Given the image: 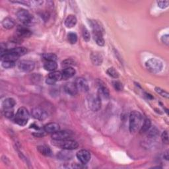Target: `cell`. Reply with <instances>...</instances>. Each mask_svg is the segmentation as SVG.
<instances>
[{
    "instance_id": "6da1fadb",
    "label": "cell",
    "mask_w": 169,
    "mask_h": 169,
    "mask_svg": "<svg viewBox=\"0 0 169 169\" xmlns=\"http://www.w3.org/2000/svg\"><path fill=\"white\" fill-rule=\"evenodd\" d=\"M143 118L141 114L138 111H132L129 114V129L131 134H135L137 131H140L143 122Z\"/></svg>"
},
{
    "instance_id": "7a4b0ae2",
    "label": "cell",
    "mask_w": 169,
    "mask_h": 169,
    "mask_svg": "<svg viewBox=\"0 0 169 169\" xmlns=\"http://www.w3.org/2000/svg\"><path fill=\"white\" fill-rule=\"evenodd\" d=\"M29 119V113L27 109L24 107H21L18 109L15 116L14 121L21 126H24L27 124Z\"/></svg>"
},
{
    "instance_id": "3957f363",
    "label": "cell",
    "mask_w": 169,
    "mask_h": 169,
    "mask_svg": "<svg viewBox=\"0 0 169 169\" xmlns=\"http://www.w3.org/2000/svg\"><path fill=\"white\" fill-rule=\"evenodd\" d=\"M52 144L54 146L67 150H73L79 147V143L76 141L69 139L64 140H54Z\"/></svg>"
},
{
    "instance_id": "277c9868",
    "label": "cell",
    "mask_w": 169,
    "mask_h": 169,
    "mask_svg": "<svg viewBox=\"0 0 169 169\" xmlns=\"http://www.w3.org/2000/svg\"><path fill=\"white\" fill-rule=\"evenodd\" d=\"M145 67L150 72L153 73H158L162 71L163 64L159 60L151 58L145 62Z\"/></svg>"
},
{
    "instance_id": "5b68a950",
    "label": "cell",
    "mask_w": 169,
    "mask_h": 169,
    "mask_svg": "<svg viewBox=\"0 0 169 169\" xmlns=\"http://www.w3.org/2000/svg\"><path fill=\"white\" fill-rule=\"evenodd\" d=\"M89 108L93 112H97L101 108V100L98 96L91 95L87 98Z\"/></svg>"
},
{
    "instance_id": "8992f818",
    "label": "cell",
    "mask_w": 169,
    "mask_h": 169,
    "mask_svg": "<svg viewBox=\"0 0 169 169\" xmlns=\"http://www.w3.org/2000/svg\"><path fill=\"white\" fill-rule=\"evenodd\" d=\"M73 135V131L70 130H59L57 132L52 134V138L53 139V140H64L71 138Z\"/></svg>"
},
{
    "instance_id": "52a82bcc",
    "label": "cell",
    "mask_w": 169,
    "mask_h": 169,
    "mask_svg": "<svg viewBox=\"0 0 169 169\" xmlns=\"http://www.w3.org/2000/svg\"><path fill=\"white\" fill-rule=\"evenodd\" d=\"M31 114L34 118L38 120H45L48 117V113L47 111L40 107L34 108L31 111Z\"/></svg>"
},
{
    "instance_id": "ba28073f",
    "label": "cell",
    "mask_w": 169,
    "mask_h": 169,
    "mask_svg": "<svg viewBox=\"0 0 169 169\" xmlns=\"http://www.w3.org/2000/svg\"><path fill=\"white\" fill-rule=\"evenodd\" d=\"M17 17L18 20L24 24H28L30 23L33 18L32 15H31L28 11L23 9H19L17 11Z\"/></svg>"
},
{
    "instance_id": "9c48e42d",
    "label": "cell",
    "mask_w": 169,
    "mask_h": 169,
    "mask_svg": "<svg viewBox=\"0 0 169 169\" xmlns=\"http://www.w3.org/2000/svg\"><path fill=\"white\" fill-rule=\"evenodd\" d=\"M35 67V64L31 60H22L18 64V68L24 72L32 71Z\"/></svg>"
},
{
    "instance_id": "30bf717a",
    "label": "cell",
    "mask_w": 169,
    "mask_h": 169,
    "mask_svg": "<svg viewBox=\"0 0 169 169\" xmlns=\"http://www.w3.org/2000/svg\"><path fill=\"white\" fill-rule=\"evenodd\" d=\"M77 89L79 91L82 92H88L89 90V86L87 80L83 77H78L75 81Z\"/></svg>"
},
{
    "instance_id": "8fae6325",
    "label": "cell",
    "mask_w": 169,
    "mask_h": 169,
    "mask_svg": "<svg viewBox=\"0 0 169 169\" xmlns=\"http://www.w3.org/2000/svg\"><path fill=\"white\" fill-rule=\"evenodd\" d=\"M97 95L101 101H107L110 98V92L108 89L104 84L100 83L98 89Z\"/></svg>"
},
{
    "instance_id": "7c38bea8",
    "label": "cell",
    "mask_w": 169,
    "mask_h": 169,
    "mask_svg": "<svg viewBox=\"0 0 169 169\" xmlns=\"http://www.w3.org/2000/svg\"><path fill=\"white\" fill-rule=\"evenodd\" d=\"M77 157L83 165H85L91 159V153L85 149H81L77 153Z\"/></svg>"
},
{
    "instance_id": "4fadbf2b",
    "label": "cell",
    "mask_w": 169,
    "mask_h": 169,
    "mask_svg": "<svg viewBox=\"0 0 169 169\" xmlns=\"http://www.w3.org/2000/svg\"><path fill=\"white\" fill-rule=\"evenodd\" d=\"M17 33L18 38H29L32 34V32L29 29L21 26L17 28Z\"/></svg>"
},
{
    "instance_id": "5bb4252c",
    "label": "cell",
    "mask_w": 169,
    "mask_h": 169,
    "mask_svg": "<svg viewBox=\"0 0 169 169\" xmlns=\"http://www.w3.org/2000/svg\"><path fill=\"white\" fill-rule=\"evenodd\" d=\"M71 151V150L64 149L63 151H60L57 155L58 158L60 160H64V161H67V160L71 159L73 158V155Z\"/></svg>"
},
{
    "instance_id": "9a60e30c",
    "label": "cell",
    "mask_w": 169,
    "mask_h": 169,
    "mask_svg": "<svg viewBox=\"0 0 169 169\" xmlns=\"http://www.w3.org/2000/svg\"><path fill=\"white\" fill-rule=\"evenodd\" d=\"M60 129V125L57 123L55 122H51L46 124V126L44 128V129L47 133L49 134H54L55 132H57Z\"/></svg>"
},
{
    "instance_id": "2e32d148",
    "label": "cell",
    "mask_w": 169,
    "mask_h": 169,
    "mask_svg": "<svg viewBox=\"0 0 169 169\" xmlns=\"http://www.w3.org/2000/svg\"><path fill=\"white\" fill-rule=\"evenodd\" d=\"M64 89H65V91L67 94H69V95H70L71 96L76 95L78 92V90L77 89L76 85L73 83H68L66 84V85L64 86Z\"/></svg>"
},
{
    "instance_id": "e0dca14e",
    "label": "cell",
    "mask_w": 169,
    "mask_h": 169,
    "mask_svg": "<svg viewBox=\"0 0 169 169\" xmlns=\"http://www.w3.org/2000/svg\"><path fill=\"white\" fill-rule=\"evenodd\" d=\"M76 71L74 68L72 67H69L65 68L64 70L62 71V77H63V79H70L72 77H73L75 75H76Z\"/></svg>"
},
{
    "instance_id": "ac0fdd59",
    "label": "cell",
    "mask_w": 169,
    "mask_h": 169,
    "mask_svg": "<svg viewBox=\"0 0 169 169\" xmlns=\"http://www.w3.org/2000/svg\"><path fill=\"white\" fill-rule=\"evenodd\" d=\"M16 104V101L13 98H8L5 99L3 103L2 106L4 110H10L11 108H13Z\"/></svg>"
},
{
    "instance_id": "d6986e66",
    "label": "cell",
    "mask_w": 169,
    "mask_h": 169,
    "mask_svg": "<svg viewBox=\"0 0 169 169\" xmlns=\"http://www.w3.org/2000/svg\"><path fill=\"white\" fill-rule=\"evenodd\" d=\"M91 61L96 66H100L103 63V56L98 52H92L91 55Z\"/></svg>"
},
{
    "instance_id": "ffe728a7",
    "label": "cell",
    "mask_w": 169,
    "mask_h": 169,
    "mask_svg": "<svg viewBox=\"0 0 169 169\" xmlns=\"http://www.w3.org/2000/svg\"><path fill=\"white\" fill-rule=\"evenodd\" d=\"M77 23V18L73 15H70L66 18L64 24L67 28H72Z\"/></svg>"
},
{
    "instance_id": "44dd1931",
    "label": "cell",
    "mask_w": 169,
    "mask_h": 169,
    "mask_svg": "<svg viewBox=\"0 0 169 169\" xmlns=\"http://www.w3.org/2000/svg\"><path fill=\"white\" fill-rule=\"evenodd\" d=\"M94 40H95L97 45L99 46H103L105 45V41L103 38V33L93 32Z\"/></svg>"
},
{
    "instance_id": "7402d4cb",
    "label": "cell",
    "mask_w": 169,
    "mask_h": 169,
    "mask_svg": "<svg viewBox=\"0 0 169 169\" xmlns=\"http://www.w3.org/2000/svg\"><path fill=\"white\" fill-rule=\"evenodd\" d=\"M9 50L17 55L18 58L21 57V56H23L24 55H25L27 53V50L24 48V47H17V48H11L9 49Z\"/></svg>"
},
{
    "instance_id": "603a6c76",
    "label": "cell",
    "mask_w": 169,
    "mask_h": 169,
    "mask_svg": "<svg viewBox=\"0 0 169 169\" xmlns=\"http://www.w3.org/2000/svg\"><path fill=\"white\" fill-rule=\"evenodd\" d=\"M58 67V64L56 61H46L45 64H44V68L46 71H54Z\"/></svg>"
},
{
    "instance_id": "cb8c5ba5",
    "label": "cell",
    "mask_w": 169,
    "mask_h": 169,
    "mask_svg": "<svg viewBox=\"0 0 169 169\" xmlns=\"http://www.w3.org/2000/svg\"><path fill=\"white\" fill-rule=\"evenodd\" d=\"M37 149L39 151L40 153L42 155L50 156L52 155V151L51 149L46 145H39L37 147Z\"/></svg>"
},
{
    "instance_id": "d4e9b609",
    "label": "cell",
    "mask_w": 169,
    "mask_h": 169,
    "mask_svg": "<svg viewBox=\"0 0 169 169\" xmlns=\"http://www.w3.org/2000/svg\"><path fill=\"white\" fill-rule=\"evenodd\" d=\"M15 21L10 17H6L2 21V26L6 29H11L15 26Z\"/></svg>"
},
{
    "instance_id": "484cf974",
    "label": "cell",
    "mask_w": 169,
    "mask_h": 169,
    "mask_svg": "<svg viewBox=\"0 0 169 169\" xmlns=\"http://www.w3.org/2000/svg\"><path fill=\"white\" fill-rule=\"evenodd\" d=\"M151 120L148 118H145V120H143L142 126L140 129V131L141 134H144L145 132H147L148 130L151 128Z\"/></svg>"
},
{
    "instance_id": "4316f807",
    "label": "cell",
    "mask_w": 169,
    "mask_h": 169,
    "mask_svg": "<svg viewBox=\"0 0 169 169\" xmlns=\"http://www.w3.org/2000/svg\"><path fill=\"white\" fill-rule=\"evenodd\" d=\"M89 24L92 29L93 32L103 33V32H104L103 28L101 26V24H100L99 23H98L97 21L91 20V21H90Z\"/></svg>"
},
{
    "instance_id": "83f0119b",
    "label": "cell",
    "mask_w": 169,
    "mask_h": 169,
    "mask_svg": "<svg viewBox=\"0 0 169 169\" xmlns=\"http://www.w3.org/2000/svg\"><path fill=\"white\" fill-rule=\"evenodd\" d=\"M48 78L53 79L55 82H57L58 81H60L61 79H63V77H62V73L60 71H54L53 72H51L50 73H49Z\"/></svg>"
},
{
    "instance_id": "f1b7e54d",
    "label": "cell",
    "mask_w": 169,
    "mask_h": 169,
    "mask_svg": "<svg viewBox=\"0 0 169 169\" xmlns=\"http://www.w3.org/2000/svg\"><path fill=\"white\" fill-rule=\"evenodd\" d=\"M106 73L109 76H110L112 78L117 79L119 77V73L116 70V69L114 67H110L108 68Z\"/></svg>"
},
{
    "instance_id": "f546056e",
    "label": "cell",
    "mask_w": 169,
    "mask_h": 169,
    "mask_svg": "<svg viewBox=\"0 0 169 169\" xmlns=\"http://www.w3.org/2000/svg\"><path fill=\"white\" fill-rule=\"evenodd\" d=\"M43 58L46 61H55L57 60V55L53 53H46L43 54Z\"/></svg>"
},
{
    "instance_id": "4dcf8cb0",
    "label": "cell",
    "mask_w": 169,
    "mask_h": 169,
    "mask_svg": "<svg viewBox=\"0 0 169 169\" xmlns=\"http://www.w3.org/2000/svg\"><path fill=\"white\" fill-rule=\"evenodd\" d=\"M67 39L71 45H74L77 41V36L75 33H70L67 34Z\"/></svg>"
},
{
    "instance_id": "1f68e13d",
    "label": "cell",
    "mask_w": 169,
    "mask_h": 169,
    "mask_svg": "<svg viewBox=\"0 0 169 169\" xmlns=\"http://www.w3.org/2000/svg\"><path fill=\"white\" fill-rule=\"evenodd\" d=\"M82 35H83V39L85 40V41L86 42L90 41V39H91L90 33L89 32V30H87V29L85 27H82Z\"/></svg>"
},
{
    "instance_id": "d6a6232c",
    "label": "cell",
    "mask_w": 169,
    "mask_h": 169,
    "mask_svg": "<svg viewBox=\"0 0 169 169\" xmlns=\"http://www.w3.org/2000/svg\"><path fill=\"white\" fill-rule=\"evenodd\" d=\"M74 64H75L74 60H72V59H70V58H68V59L65 60L64 61H62V63H61L62 67H64L65 68L71 67V66H73Z\"/></svg>"
},
{
    "instance_id": "836d02e7",
    "label": "cell",
    "mask_w": 169,
    "mask_h": 169,
    "mask_svg": "<svg viewBox=\"0 0 169 169\" xmlns=\"http://www.w3.org/2000/svg\"><path fill=\"white\" fill-rule=\"evenodd\" d=\"M155 91L156 92H157L158 94H159L160 95H161L162 97H163L165 98H168V97H169V95H168V92H166L165 90L159 88V87H156V88H155Z\"/></svg>"
},
{
    "instance_id": "e575fe53",
    "label": "cell",
    "mask_w": 169,
    "mask_h": 169,
    "mask_svg": "<svg viewBox=\"0 0 169 169\" xmlns=\"http://www.w3.org/2000/svg\"><path fill=\"white\" fill-rule=\"evenodd\" d=\"M2 65L5 69H9L15 66V62L9 61H2Z\"/></svg>"
},
{
    "instance_id": "d590c367",
    "label": "cell",
    "mask_w": 169,
    "mask_h": 169,
    "mask_svg": "<svg viewBox=\"0 0 169 169\" xmlns=\"http://www.w3.org/2000/svg\"><path fill=\"white\" fill-rule=\"evenodd\" d=\"M112 84H113V86L114 87V89L118 91H122L123 89V85L122 83H120V81H114L112 82Z\"/></svg>"
},
{
    "instance_id": "8d00e7d4",
    "label": "cell",
    "mask_w": 169,
    "mask_h": 169,
    "mask_svg": "<svg viewBox=\"0 0 169 169\" xmlns=\"http://www.w3.org/2000/svg\"><path fill=\"white\" fill-rule=\"evenodd\" d=\"M149 135L151 137H155L159 134V131L156 128H153L151 129H149Z\"/></svg>"
},
{
    "instance_id": "74e56055",
    "label": "cell",
    "mask_w": 169,
    "mask_h": 169,
    "mask_svg": "<svg viewBox=\"0 0 169 169\" xmlns=\"http://www.w3.org/2000/svg\"><path fill=\"white\" fill-rule=\"evenodd\" d=\"M157 5L158 7H159L161 9H165L168 8V6L169 5V2L168 1H159L157 2Z\"/></svg>"
},
{
    "instance_id": "f35d334b",
    "label": "cell",
    "mask_w": 169,
    "mask_h": 169,
    "mask_svg": "<svg viewBox=\"0 0 169 169\" xmlns=\"http://www.w3.org/2000/svg\"><path fill=\"white\" fill-rule=\"evenodd\" d=\"M161 139L162 142L165 144H168V132L167 131H165L162 132V135H161Z\"/></svg>"
},
{
    "instance_id": "ab89813d",
    "label": "cell",
    "mask_w": 169,
    "mask_h": 169,
    "mask_svg": "<svg viewBox=\"0 0 169 169\" xmlns=\"http://www.w3.org/2000/svg\"><path fill=\"white\" fill-rule=\"evenodd\" d=\"M13 111L10 110H5V116L6 118H11L13 116Z\"/></svg>"
},
{
    "instance_id": "60d3db41",
    "label": "cell",
    "mask_w": 169,
    "mask_h": 169,
    "mask_svg": "<svg viewBox=\"0 0 169 169\" xmlns=\"http://www.w3.org/2000/svg\"><path fill=\"white\" fill-rule=\"evenodd\" d=\"M11 2L13 3H21L23 5H25L27 6H30V2L29 1H24V0H17V1H12Z\"/></svg>"
},
{
    "instance_id": "b9f144b4",
    "label": "cell",
    "mask_w": 169,
    "mask_h": 169,
    "mask_svg": "<svg viewBox=\"0 0 169 169\" xmlns=\"http://www.w3.org/2000/svg\"><path fill=\"white\" fill-rule=\"evenodd\" d=\"M161 40H162V42H163L164 44H165V45H168V44H169L168 34H165L164 36H162V39H161Z\"/></svg>"
},
{
    "instance_id": "7bdbcfd3",
    "label": "cell",
    "mask_w": 169,
    "mask_h": 169,
    "mask_svg": "<svg viewBox=\"0 0 169 169\" xmlns=\"http://www.w3.org/2000/svg\"><path fill=\"white\" fill-rule=\"evenodd\" d=\"M46 83L48 84V85H54V84H55L56 82H55V81H54L53 79H50V78H47L46 79Z\"/></svg>"
},
{
    "instance_id": "ee69618b",
    "label": "cell",
    "mask_w": 169,
    "mask_h": 169,
    "mask_svg": "<svg viewBox=\"0 0 169 169\" xmlns=\"http://www.w3.org/2000/svg\"><path fill=\"white\" fill-rule=\"evenodd\" d=\"M164 158L166 159V160H168V158H169V156H168V151H166L165 153H164Z\"/></svg>"
}]
</instances>
